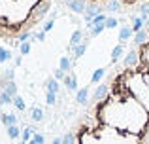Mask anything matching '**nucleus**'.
I'll list each match as a JSON object with an SVG mask.
<instances>
[{
	"label": "nucleus",
	"mask_w": 149,
	"mask_h": 144,
	"mask_svg": "<svg viewBox=\"0 0 149 144\" xmlns=\"http://www.w3.org/2000/svg\"><path fill=\"white\" fill-rule=\"evenodd\" d=\"M30 49H32V44H30V42H23V44H19V51H21V55H29Z\"/></svg>",
	"instance_id": "22"
},
{
	"label": "nucleus",
	"mask_w": 149,
	"mask_h": 144,
	"mask_svg": "<svg viewBox=\"0 0 149 144\" xmlns=\"http://www.w3.org/2000/svg\"><path fill=\"white\" fill-rule=\"evenodd\" d=\"M108 95H109V85L108 84H100L98 87H96V91L93 93L91 100H93V103H100V100H104Z\"/></svg>",
	"instance_id": "2"
},
{
	"label": "nucleus",
	"mask_w": 149,
	"mask_h": 144,
	"mask_svg": "<svg viewBox=\"0 0 149 144\" xmlns=\"http://www.w3.org/2000/svg\"><path fill=\"white\" fill-rule=\"evenodd\" d=\"M4 91H6L8 95L15 97V95H17V84H15V81H8V85H6V89H4Z\"/></svg>",
	"instance_id": "20"
},
{
	"label": "nucleus",
	"mask_w": 149,
	"mask_h": 144,
	"mask_svg": "<svg viewBox=\"0 0 149 144\" xmlns=\"http://www.w3.org/2000/svg\"><path fill=\"white\" fill-rule=\"evenodd\" d=\"M32 135H34V131L30 129V127H26V129L23 131V135H21V137H23V142H29V140H32Z\"/></svg>",
	"instance_id": "25"
},
{
	"label": "nucleus",
	"mask_w": 149,
	"mask_h": 144,
	"mask_svg": "<svg viewBox=\"0 0 149 144\" xmlns=\"http://www.w3.org/2000/svg\"><path fill=\"white\" fill-rule=\"evenodd\" d=\"M53 25H55V19H49V21L44 25V32H49V30L53 29Z\"/></svg>",
	"instance_id": "30"
},
{
	"label": "nucleus",
	"mask_w": 149,
	"mask_h": 144,
	"mask_svg": "<svg viewBox=\"0 0 149 144\" xmlns=\"http://www.w3.org/2000/svg\"><path fill=\"white\" fill-rule=\"evenodd\" d=\"M17 144H21V142H17Z\"/></svg>",
	"instance_id": "37"
},
{
	"label": "nucleus",
	"mask_w": 149,
	"mask_h": 144,
	"mask_svg": "<svg viewBox=\"0 0 149 144\" xmlns=\"http://www.w3.org/2000/svg\"><path fill=\"white\" fill-rule=\"evenodd\" d=\"M106 70H108V68H104V67H102V68H96V70L93 72V76H91V84H98L102 78H104Z\"/></svg>",
	"instance_id": "14"
},
{
	"label": "nucleus",
	"mask_w": 149,
	"mask_h": 144,
	"mask_svg": "<svg viewBox=\"0 0 149 144\" xmlns=\"http://www.w3.org/2000/svg\"><path fill=\"white\" fill-rule=\"evenodd\" d=\"M32 140H36L38 144H44V142H45V138H44V135H40V133H34V135H32Z\"/></svg>",
	"instance_id": "28"
},
{
	"label": "nucleus",
	"mask_w": 149,
	"mask_h": 144,
	"mask_svg": "<svg viewBox=\"0 0 149 144\" xmlns=\"http://www.w3.org/2000/svg\"><path fill=\"white\" fill-rule=\"evenodd\" d=\"M143 19L142 17H132V30H134V32H138V30H142L143 29Z\"/></svg>",
	"instance_id": "18"
},
{
	"label": "nucleus",
	"mask_w": 149,
	"mask_h": 144,
	"mask_svg": "<svg viewBox=\"0 0 149 144\" xmlns=\"http://www.w3.org/2000/svg\"><path fill=\"white\" fill-rule=\"evenodd\" d=\"M32 38H38L40 42H44V38H45V32H44V30H42V32H36V34H34Z\"/></svg>",
	"instance_id": "31"
},
{
	"label": "nucleus",
	"mask_w": 149,
	"mask_h": 144,
	"mask_svg": "<svg viewBox=\"0 0 149 144\" xmlns=\"http://www.w3.org/2000/svg\"><path fill=\"white\" fill-rule=\"evenodd\" d=\"M21 144H29V142H21Z\"/></svg>",
	"instance_id": "35"
},
{
	"label": "nucleus",
	"mask_w": 149,
	"mask_h": 144,
	"mask_svg": "<svg viewBox=\"0 0 149 144\" xmlns=\"http://www.w3.org/2000/svg\"><path fill=\"white\" fill-rule=\"evenodd\" d=\"M138 65V49H130L128 51V55H127V59L123 61V67L125 68H132V67H136Z\"/></svg>",
	"instance_id": "4"
},
{
	"label": "nucleus",
	"mask_w": 149,
	"mask_h": 144,
	"mask_svg": "<svg viewBox=\"0 0 149 144\" xmlns=\"http://www.w3.org/2000/svg\"><path fill=\"white\" fill-rule=\"evenodd\" d=\"M51 10V0H0V36L13 48L21 32H30Z\"/></svg>",
	"instance_id": "1"
},
{
	"label": "nucleus",
	"mask_w": 149,
	"mask_h": 144,
	"mask_svg": "<svg viewBox=\"0 0 149 144\" xmlns=\"http://www.w3.org/2000/svg\"><path fill=\"white\" fill-rule=\"evenodd\" d=\"M19 135H21V131H19V127H17V125H11V127H8V137H10L11 140L19 138Z\"/></svg>",
	"instance_id": "19"
},
{
	"label": "nucleus",
	"mask_w": 149,
	"mask_h": 144,
	"mask_svg": "<svg viewBox=\"0 0 149 144\" xmlns=\"http://www.w3.org/2000/svg\"><path fill=\"white\" fill-rule=\"evenodd\" d=\"M10 59H11V51L10 49H0V65L6 63V61H10Z\"/></svg>",
	"instance_id": "24"
},
{
	"label": "nucleus",
	"mask_w": 149,
	"mask_h": 144,
	"mask_svg": "<svg viewBox=\"0 0 149 144\" xmlns=\"http://www.w3.org/2000/svg\"><path fill=\"white\" fill-rule=\"evenodd\" d=\"M81 42H83V30H81V29H76L72 32V36H70V49H74L76 46H79Z\"/></svg>",
	"instance_id": "7"
},
{
	"label": "nucleus",
	"mask_w": 149,
	"mask_h": 144,
	"mask_svg": "<svg viewBox=\"0 0 149 144\" xmlns=\"http://www.w3.org/2000/svg\"><path fill=\"white\" fill-rule=\"evenodd\" d=\"M66 6H68L74 13H85L87 2H85V0H66Z\"/></svg>",
	"instance_id": "3"
},
{
	"label": "nucleus",
	"mask_w": 149,
	"mask_h": 144,
	"mask_svg": "<svg viewBox=\"0 0 149 144\" xmlns=\"http://www.w3.org/2000/svg\"><path fill=\"white\" fill-rule=\"evenodd\" d=\"M117 25H119V19H115V17H108L106 19V29H115Z\"/></svg>",
	"instance_id": "26"
},
{
	"label": "nucleus",
	"mask_w": 149,
	"mask_h": 144,
	"mask_svg": "<svg viewBox=\"0 0 149 144\" xmlns=\"http://www.w3.org/2000/svg\"><path fill=\"white\" fill-rule=\"evenodd\" d=\"M4 80H6V81H13V68L6 70V74H4Z\"/></svg>",
	"instance_id": "29"
},
{
	"label": "nucleus",
	"mask_w": 149,
	"mask_h": 144,
	"mask_svg": "<svg viewBox=\"0 0 149 144\" xmlns=\"http://www.w3.org/2000/svg\"><path fill=\"white\" fill-rule=\"evenodd\" d=\"M132 27H123V29H119V42L121 44H125L127 40H130L132 38Z\"/></svg>",
	"instance_id": "9"
},
{
	"label": "nucleus",
	"mask_w": 149,
	"mask_h": 144,
	"mask_svg": "<svg viewBox=\"0 0 149 144\" xmlns=\"http://www.w3.org/2000/svg\"><path fill=\"white\" fill-rule=\"evenodd\" d=\"M58 68H61V70L64 72V74L72 70V61H70V57H62L61 63H58Z\"/></svg>",
	"instance_id": "15"
},
{
	"label": "nucleus",
	"mask_w": 149,
	"mask_h": 144,
	"mask_svg": "<svg viewBox=\"0 0 149 144\" xmlns=\"http://www.w3.org/2000/svg\"><path fill=\"white\" fill-rule=\"evenodd\" d=\"M23 63V57H17V59H15V65H17V67H19V65H21Z\"/></svg>",
	"instance_id": "32"
},
{
	"label": "nucleus",
	"mask_w": 149,
	"mask_h": 144,
	"mask_svg": "<svg viewBox=\"0 0 149 144\" xmlns=\"http://www.w3.org/2000/svg\"><path fill=\"white\" fill-rule=\"evenodd\" d=\"M0 49H2V46H0Z\"/></svg>",
	"instance_id": "36"
},
{
	"label": "nucleus",
	"mask_w": 149,
	"mask_h": 144,
	"mask_svg": "<svg viewBox=\"0 0 149 144\" xmlns=\"http://www.w3.org/2000/svg\"><path fill=\"white\" fill-rule=\"evenodd\" d=\"M30 118H32L34 122H42V119H44V110L38 108V106H34L32 110H30Z\"/></svg>",
	"instance_id": "16"
},
{
	"label": "nucleus",
	"mask_w": 149,
	"mask_h": 144,
	"mask_svg": "<svg viewBox=\"0 0 149 144\" xmlns=\"http://www.w3.org/2000/svg\"><path fill=\"white\" fill-rule=\"evenodd\" d=\"M123 51H125V46H123V44H117L115 48L111 49V65H115L117 61L123 57Z\"/></svg>",
	"instance_id": "10"
},
{
	"label": "nucleus",
	"mask_w": 149,
	"mask_h": 144,
	"mask_svg": "<svg viewBox=\"0 0 149 144\" xmlns=\"http://www.w3.org/2000/svg\"><path fill=\"white\" fill-rule=\"evenodd\" d=\"M29 144H38V142L36 140H29Z\"/></svg>",
	"instance_id": "34"
},
{
	"label": "nucleus",
	"mask_w": 149,
	"mask_h": 144,
	"mask_svg": "<svg viewBox=\"0 0 149 144\" xmlns=\"http://www.w3.org/2000/svg\"><path fill=\"white\" fill-rule=\"evenodd\" d=\"M45 87H47V91H53V93L61 91V87H58V80H55V78H47V80H45Z\"/></svg>",
	"instance_id": "13"
},
{
	"label": "nucleus",
	"mask_w": 149,
	"mask_h": 144,
	"mask_svg": "<svg viewBox=\"0 0 149 144\" xmlns=\"http://www.w3.org/2000/svg\"><path fill=\"white\" fill-rule=\"evenodd\" d=\"M0 119H2V125H6V129L11 125H17V116L15 114H2Z\"/></svg>",
	"instance_id": "12"
},
{
	"label": "nucleus",
	"mask_w": 149,
	"mask_h": 144,
	"mask_svg": "<svg viewBox=\"0 0 149 144\" xmlns=\"http://www.w3.org/2000/svg\"><path fill=\"white\" fill-rule=\"evenodd\" d=\"M64 85L70 89V91H77V81H76V74H68V76H64Z\"/></svg>",
	"instance_id": "11"
},
{
	"label": "nucleus",
	"mask_w": 149,
	"mask_h": 144,
	"mask_svg": "<svg viewBox=\"0 0 149 144\" xmlns=\"http://www.w3.org/2000/svg\"><path fill=\"white\" fill-rule=\"evenodd\" d=\"M11 104H13L17 110H21V112H23V110H26L25 100H23V97H21V95H15V97H13V103H11Z\"/></svg>",
	"instance_id": "17"
},
{
	"label": "nucleus",
	"mask_w": 149,
	"mask_h": 144,
	"mask_svg": "<svg viewBox=\"0 0 149 144\" xmlns=\"http://www.w3.org/2000/svg\"><path fill=\"white\" fill-rule=\"evenodd\" d=\"M87 48H89V38H85L79 46H76V48L72 49L74 51V59H81V57L85 55V51H87Z\"/></svg>",
	"instance_id": "6"
},
{
	"label": "nucleus",
	"mask_w": 149,
	"mask_h": 144,
	"mask_svg": "<svg viewBox=\"0 0 149 144\" xmlns=\"http://www.w3.org/2000/svg\"><path fill=\"white\" fill-rule=\"evenodd\" d=\"M147 36H149V32L147 30H138V32H134V36H132V44L138 48V46H142V44H146L147 42Z\"/></svg>",
	"instance_id": "5"
},
{
	"label": "nucleus",
	"mask_w": 149,
	"mask_h": 144,
	"mask_svg": "<svg viewBox=\"0 0 149 144\" xmlns=\"http://www.w3.org/2000/svg\"><path fill=\"white\" fill-rule=\"evenodd\" d=\"M64 76H66V74L62 72L61 68H55V72H53V78H55V80H64Z\"/></svg>",
	"instance_id": "27"
},
{
	"label": "nucleus",
	"mask_w": 149,
	"mask_h": 144,
	"mask_svg": "<svg viewBox=\"0 0 149 144\" xmlns=\"http://www.w3.org/2000/svg\"><path fill=\"white\" fill-rule=\"evenodd\" d=\"M87 100H89V87H81V89H77L76 103L83 106V104H87Z\"/></svg>",
	"instance_id": "8"
},
{
	"label": "nucleus",
	"mask_w": 149,
	"mask_h": 144,
	"mask_svg": "<svg viewBox=\"0 0 149 144\" xmlns=\"http://www.w3.org/2000/svg\"><path fill=\"white\" fill-rule=\"evenodd\" d=\"M45 103H47L49 106H53V104L57 103V93H53V91H47V93H45Z\"/></svg>",
	"instance_id": "23"
},
{
	"label": "nucleus",
	"mask_w": 149,
	"mask_h": 144,
	"mask_svg": "<svg viewBox=\"0 0 149 144\" xmlns=\"http://www.w3.org/2000/svg\"><path fill=\"white\" fill-rule=\"evenodd\" d=\"M53 144H61V138H53Z\"/></svg>",
	"instance_id": "33"
},
{
	"label": "nucleus",
	"mask_w": 149,
	"mask_h": 144,
	"mask_svg": "<svg viewBox=\"0 0 149 144\" xmlns=\"http://www.w3.org/2000/svg\"><path fill=\"white\" fill-rule=\"evenodd\" d=\"M11 103H13V97L8 95L6 91H0V106L2 104H11Z\"/></svg>",
	"instance_id": "21"
}]
</instances>
